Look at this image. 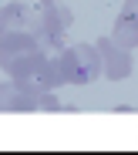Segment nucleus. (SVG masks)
I'll return each mask as SVG.
<instances>
[{"mask_svg": "<svg viewBox=\"0 0 138 155\" xmlns=\"http://www.w3.org/2000/svg\"><path fill=\"white\" fill-rule=\"evenodd\" d=\"M47 51L41 47V41L31 31H20V34H7L0 37V71L7 78H34L41 61H44Z\"/></svg>", "mask_w": 138, "mask_h": 155, "instance_id": "nucleus-1", "label": "nucleus"}, {"mask_svg": "<svg viewBox=\"0 0 138 155\" xmlns=\"http://www.w3.org/2000/svg\"><path fill=\"white\" fill-rule=\"evenodd\" d=\"M34 10V24H31V34L41 41V47L47 51H61L64 47V34L71 27V10L61 4V0H37Z\"/></svg>", "mask_w": 138, "mask_h": 155, "instance_id": "nucleus-2", "label": "nucleus"}, {"mask_svg": "<svg viewBox=\"0 0 138 155\" xmlns=\"http://www.w3.org/2000/svg\"><path fill=\"white\" fill-rule=\"evenodd\" d=\"M58 54L64 84H91L101 78V58L94 44H64Z\"/></svg>", "mask_w": 138, "mask_h": 155, "instance_id": "nucleus-3", "label": "nucleus"}, {"mask_svg": "<svg viewBox=\"0 0 138 155\" xmlns=\"http://www.w3.org/2000/svg\"><path fill=\"white\" fill-rule=\"evenodd\" d=\"M94 47H98V58H101V74L108 78V81H125V78L131 74V51L121 47L111 34L101 37Z\"/></svg>", "mask_w": 138, "mask_h": 155, "instance_id": "nucleus-4", "label": "nucleus"}, {"mask_svg": "<svg viewBox=\"0 0 138 155\" xmlns=\"http://www.w3.org/2000/svg\"><path fill=\"white\" fill-rule=\"evenodd\" d=\"M31 24H34V10L27 4H0V37L31 31Z\"/></svg>", "mask_w": 138, "mask_h": 155, "instance_id": "nucleus-5", "label": "nucleus"}, {"mask_svg": "<svg viewBox=\"0 0 138 155\" xmlns=\"http://www.w3.org/2000/svg\"><path fill=\"white\" fill-rule=\"evenodd\" d=\"M111 37H115L121 47L135 51V47H138V17L121 10V14H118V20H115V27H111Z\"/></svg>", "mask_w": 138, "mask_h": 155, "instance_id": "nucleus-6", "label": "nucleus"}, {"mask_svg": "<svg viewBox=\"0 0 138 155\" xmlns=\"http://www.w3.org/2000/svg\"><path fill=\"white\" fill-rule=\"evenodd\" d=\"M125 14H135L138 17V0H125Z\"/></svg>", "mask_w": 138, "mask_h": 155, "instance_id": "nucleus-7", "label": "nucleus"}]
</instances>
